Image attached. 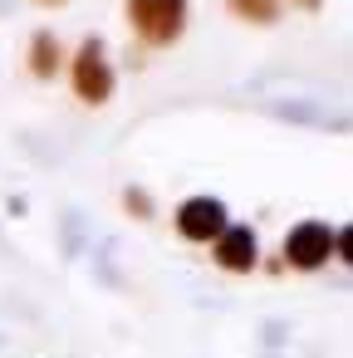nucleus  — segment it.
<instances>
[{"label":"nucleus","instance_id":"f257e3e1","mask_svg":"<svg viewBox=\"0 0 353 358\" xmlns=\"http://www.w3.org/2000/svg\"><path fill=\"white\" fill-rule=\"evenodd\" d=\"M128 20L147 45H172L187 25V0H128Z\"/></svg>","mask_w":353,"mask_h":358},{"label":"nucleus","instance_id":"f03ea898","mask_svg":"<svg viewBox=\"0 0 353 358\" xmlns=\"http://www.w3.org/2000/svg\"><path fill=\"white\" fill-rule=\"evenodd\" d=\"M74 94L84 103H103L113 94V69H108V50L99 40H84L74 55Z\"/></svg>","mask_w":353,"mask_h":358},{"label":"nucleus","instance_id":"7ed1b4c3","mask_svg":"<svg viewBox=\"0 0 353 358\" xmlns=\"http://www.w3.org/2000/svg\"><path fill=\"white\" fill-rule=\"evenodd\" d=\"M329 255H333V231L324 221H304L284 236V260L299 265V270H319Z\"/></svg>","mask_w":353,"mask_h":358},{"label":"nucleus","instance_id":"20e7f679","mask_svg":"<svg viewBox=\"0 0 353 358\" xmlns=\"http://www.w3.org/2000/svg\"><path fill=\"white\" fill-rule=\"evenodd\" d=\"M177 231H182L187 241H216V236L226 231V206H221L216 196H192V201H182V211H177Z\"/></svg>","mask_w":353,"mask_h":358},{"label":"nucleus","instance_id":"39448f33","mask_svg":"<svg viewBox=\"0 0 353 358\" xmlns=\"http://www.w3.org/2000/svg\"><path fill=\"white\" fill-rule=\"evenodd\" d=\"M216 260H221L226 270H255L260 245H255L250 226H226V231L216 236Z\"/></svg>","mask_w":353,"mask_h":358},{"label":"nucleus","instance_id":"423d86ee","mask_svg":"<svg viewBox=\"0 0 353 358\" xmlns=\"http://www.w3.org/2000/svg\"><path fill=\"white\" fill-rule=\"evenodd\" d=\"M30 69H35L40 79H50V74L59 69V40H55V35H35V45H30Z\"/></svg>","mask_w":353,"mask_h":358},{"label":"nucleus","instance_id":"0eeeda50","mask_svg":"<svg viewBox=\"0 0 353 358\" xmlns=\"http://www.w3.org/2000/svg\"><path fill=\"white\" fill-rule=\"evenodd\" d=\"M226 6H231V15H240L250 25H270L280 15V0H226Z\"/></svg>","mask_w":353,"mask_h":358},{"label":"nucleus","instance_id":"6e6552de","mask_svg":"<svg viewBox=\"0 0 353 358\" xmlns=\"http://www.w3.org/2000/svg\"><path fill=\"white\" fill-rule=\"evenodd\" d=\"M128 211H138V216H147L152 206H147V196H143V192H128Z\"/></svg>","mask_w":353,"mask_h":358},{"label":"nucleus","instance_id":"1a4fd4ad","mask_svg":"<svg viewBox=\"0 0 353 358\" xmlns=\"http://www.w3.org/2000/svg\"><path fill=\"white\" fill-rule=\"evenodd\" d=\"M294 6H304V10H314V6H319V0H294Z\"/></svg>","mask_w":353,"mask_h":358},{"label":"nucleus","instance_id":"9d476101","mask_svg":"<svg viewBox=\"0 0 353 358\" xmlns=\"http://www.w3.org/2000/svg\"><path fill=\"white\" fill-rule=\"evenodd\" d=\"M40 6H64V0H40Z\"/></svg>","mask_w":353,"mask_h":358}]
</instances>
